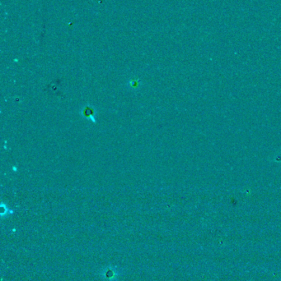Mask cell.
<instances>
[{"label":"cell","instance_id":"6da1fadb","mask_svg":"<svg viewBox=\"0 0 281 281\" xmlns=\"http://www.w3.org/2000/svg\"><path fill=\"white\" fill-rule=\"evenodd\" d=\"M93 109H91V108H88V107H87V108H84V110H83V116H85V117H87V118H92V115H93Z\"/></svg>","mask_w":281,"mask_h":281}]
</instances>
